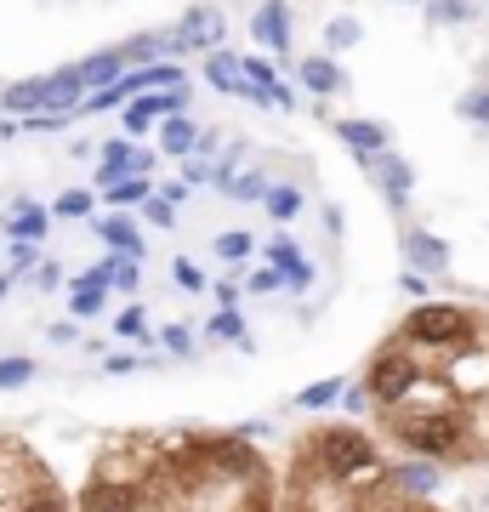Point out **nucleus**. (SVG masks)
<instances>
[{"label":"nucleus","mask_w":489,"mask_h":512,"mask_svg":"<svg viewBox=\"0 0 489 512\" xmlns=\"http://www.w3.org/2000/svg\"><path fill=\"white\" fill-rule=\"evenodd\" d=\"M251 35L268 46V57H285L290 52V6L285 0H262L251 12Z\"/></svg>","instance_id":"9b49d317"},{"label":"nucleus","mask_w":489,"mask_h":512,"mask_svg":"<svg viewBox=\"0 0 489 512\" xmlns=\"http://www.w3.org/2000/svg\"><path fill=\"white\" fill-rule=\"evenodd\" d=\"M35 376H40L35 359H18V353H12V359H0V387H29Z\"/></svg>","instance_id":"72a5a7b5"},{"label":"nucleus","mask_w":489,"mask_h":512,"mask_svg":"<svg viewBox=\"0 0 489 512\" xmlns=\"http://www.w3.org/2000/svg\"><path fill=\"white\" fill-rule=\"evenodd\" d=\"M217 302L222 308H239V285H217Z\"/></svg>","instance_id":"5fc2aeb1"},{"label":"nucleus","mask_w":489,"mask_h":512,"mask_svg":"<svg viewBox=\"0 0 489 512\" xmlns=\"http://www.w3.org/2000/svg\"><path fill=\"white\" fill-rule=\"evenodd\" d=\"M262 205H268V217H273V222H290L296 211H302V188H290V183H268Z\"/></svg>","instance_id":"a878e982"},{"label":"nucleus","mask_w":489,"mask_h":512,"mask_svg":"<svg viewBox=\"0 0 489 512\" xmlns=\"http://www.w3.org/2000/svg\"><path fill=\"white\" fill-rule=\"evenodd\" d=\"M194 143H200V126H194L188 114H171V120H160V148H165V154L188 160V154H194Z\"/></svg>","instance_id":"6ab92c4d"},{"label":"nucleus","mask_w":489,"mask_h":512,"mask_svg":"<svg viewBox=\"0 0 489 512\" xmlns=\"http://www.w3.org/2000/svg\"><path fill=\"white\" fill-rule=\"evenodd\" d=\"M103 268H109V291L137 296V285H143V268H137L131 256H103Z\"/></svg>","instance_id":"bb28decb"},{"label":"nucleus","mask_w":489,"mask_h":512,"mask_svg":"<svg viewBox=\"0 0 489 512\" xmlns=\"http://www.w3.org/2000/svg\"><path fill=\"white\" fill-rule=\"evenodd\" d=\"M308 285H313V268H308V262H302V268H290V274H285V291H308Z\"/></svg>","instance_id":"8fccbe9b"},{"label":"nucleus","mask_w":489,"mask_h":512,"mask_svg":"<svg viewBox=\"0 0 489 512\" xmlns=\"http://www.w3.org/2000/svg\"><path fill=\"white\" fill-rule=\"evenodd\" d=\"M114 52H120V63H126V69H148V63H165V57H160V35H131L126 46H114Z\"/></svg>","instance_id":"5701e85b"},{"label":"nucleus","mask_w":489,"mask_h":512,"mask_svg":"<svg viewBox=\"0 0 489 512\" xmlns=\"http://www.w3.org/2000/svg\"><path fill=\"white\" fill-rule=\"evenodd\" d=\"M296 80H302L308 97H336L347 86V74H342L336 57H302V63H296Z\"/></svg>","instance_id":"4468645a"},{"label":"nucleus","mask_w":489,"mask_h":512,"mask_svg":"<svg viewBox=\"0 0 489 512\" xmlns=\"http://www.w3.org/2000/svg\"><path fill=\"white\" fill-rule=\"evenodd\" d=\"M205 80H211V92L245 97V103H256V109H268V103H273V92H251V86H245V74H239V57L228 52V46L205 52Z\"/></svg>","instance_id":"0eeeda50"},{"label":"nucleus","mask_w":489,"mask_h":512,"mask_svg":"<svg viewBox=\"0 0 489 512\" xmlns=\"http://www.w3.org/2000/svg\"><path fill=\"white\" fill-rule=\"evenodd\" d=\"M336 137H342L353 154H359V165H370L376 154H387V131L376 126V120H359V114H347V120H336Z\"/></svg>","instance_id":"f8f14e48"},{"label":"nucleus","mask_w":489,"mask_h":512,"mask_svg":"<svg viewBox=\"0 0 489 512\" xmlns=\"http://www.w3.org/2000/svg\"><path fill=\"white\" fill-rule=\"evenodd\" d=\"M188 109V86H177V92H148V97H131L126 114H120V126H126V137H143L154 120H171V114Z\"/></svg>","instance_id":"39448f33"},{"label":"nucleus","mask_w":489,"mask_h":512,"mask_svg":"<svg viewBox=\"0 0 489 512\" xmlns=\"http://www.w3.org/2000/svg\"><path fill=\"white\" fill-rule=\"evenodd\" d=\"M131 154H137V148H131V137H109V143L97 148V183L103 188H114V183H126L131 177Z\"/></svg>","instance_id":"f3484780"},{"label":"nucleus","mask_w":489,"mask_h":512,"mask_svg":"<svg viewBox=\"0 0 489 512\" xmlns=\"http://www.w3.org/2000/svg\"><path fill=\"white\" fill-rule=\"evenodd\" d=\"M387 484H393V495H404V501H427V495L438 490V467L433 461H399L393 473H387Z\"/></svg>","instance_id":"ddd939ff"},{"label":"nucleus","mask_w":489,"mask_h":512,"mask_svg":"<svg viewBox=\"0 0 489 512\" xmlns=\"http://www.w3.org/2000/svg\"><path fill=\"white\" fill-rule=\"evenodd\" d=\"M359 35H364V29H359V18H336V23L325 29L330 52H347V46H359Z\"/></svg>","instance_id":"e433bc0d"},{"label":"nucleus","mask_w":489,"mask_h":512,"mask_svg":"<svg viewBox=\"0 0 489 512\" xmlns=\"http://www.w3.org/2000/svg\"><path fill=\"white\" fill-rule=\"evenodd\" d=\"M0 109L18 114V120H29V114L40 109V80H12V86L0 92Z\"/></svg>","instance_id":"412c9836"},{"label":"nucleus","mask_w":489,"mask_h":512,"mask_svg":"<svg viewBox=\"0 0 489 512\" xmlns=\"http://www.w3.org/2000/svg\"><path fill=\"white\" fill-rule=\"evenodd\" d=\"M154 194H160L165 205H182V200H188V183H182V177H177V183H160V188H154Z\"/></svg>","instance_id":"09e8293b"},{"label":"nucleus","mask_w":489,"mask_h":512,"mask_svg":"<svg viewBox=\"0 0 489 512\" xmlns=\"http://www.w3.org/2000/svg\"><path fill=\"white\" fill-rule=\"evenodd\" d=\"M6 262H12V274H35V268H40V245H12Z\"/></svg>","instance_id":"a19ab883"},{"label":"nucleus","mask_w":489,"mask_h":512,"mask_svg":"<svg viewBox=\"0 0 489 512\" xmlns=\"http://www.w3.org/2000/svg\"><path fill=\"white\" fill-rule=\"evenodd\" d=\"M103 370H109V376H131V370H143V359H137V353H109Z\"/></svg>","instance_id":"de8ad7c7"},{"label":"nucleus","mask_w":489,"mask_h":512,"mask_svg":"<svg viewBox=\"0 0 489 512\" xmlns=\"http://www.w3.org/2000/svg\"><path fill=\"white\" fill-rule=\"evenodd\" d=\"M177 35L188 40V52H217L222 35H228V23H222L217 6H188L182 23H177Z\"/></svg>","instance_id":"9d476101"},{"label":"nucleus","mask_w":489,"mask_h":512,"mask_svg":"<svg viewBox=\"0 0 489 512\" xmlns=\"http://www.w3.org/2000/svg\"><path fill=\"white\" fill-rule=\"evenodd\" d=\"M182 183H188V188L211 183V160H194V154H188V160H182Z\"/></svg>","instance_id":"a18cd8bd"},{"label":"nucleus","mask_w":489,"mask_h":512,"mask_svg":"<svg viewBox=\"0 0 489 512\" xmlns=\"http://www.w3.org/2000/svg\"><path fill=\"white\" fill-rule=\"evenodd\" d=\"M285 512H308V507H302V501H290V507H285Z\"/></svg>","instance_id":"4d7b16f0"},{"label":"nucleus","mask_w":489,"mask_h":512,"mask_svg":"<svg viewBox=\"0 0 489 512\" xmlns=\"http://www.w3.org/2000/svg\"><path fill=\"white\" fill-rule=\"evenodd\" d=\"M399 291H404V296H427V279H421V274H410V268H404V274H399Z\"/></svg>","instance_id":"603ef678"},{"label":"nucleus","mask_w":489,"mask_h":512,"mask_svg":"<svg viewBox=\"0 0 489 512\" xmlns=\"http://www.w3.org/2000/svg\"><path fill=\"white\" fill-rule=\"evenodd\" d=\"M364 171L381 183V200L393 205V211H404V205H410V194H416V171H410V165L393 154V148H387V154H376Z\"/></svg>","instance_id":"6e6552de"},{"label":"nucleus","mask_w":489,"mask_h":512,"mask_svg":"<svg viewBox=\"0 0 489 512\" xmlns=\"http://www.w3.org/2000/svg\"><path fill=\"white\" fill-rule=\"evenodd\" d=\"M461 120H472V126L489 131V80H478V86L461 97Z\"/></svg>","instance_id":"473e14b6"},{"label":"nucleus","mask_w":489,"mask_h":512,"mask_svg":"<svg viewBox=\"0 0 489 512\" xmlns=\"http://www.w3.org/2000/svg\"><path fill=\"white\" fill-rule=\"evenodd\" d=\"M381 427L410 450L416 461H450V467H467V461H484V444L472 433L467 410H376Z\"/></svg>","instance_id":"f257e3e1"},{"label":"nucleus","mask_w":489,"mask_h":512,"mask_svg":"<svg viewBox=\"0 0 489 512\" xmlns=\"http://www.w3.org/2000/svg\"><path fill=\"white\" fill-rule=\"evenodd\" d=\"M302 456H308V467L325 484H342V490H376V484H387V467H381L376 444L359 433V421L353 427H319L302 444Z\"/></svg>","instance_id":"f03ea898"},{"label":"nucleus","mask_w":489,"mask_h":512,"mask_svg":"<svg viewBox=\"0 0 489 512\" xmlns=\"http://www.w3.org/2000/svg\"><path fill=\"white\" fill-rule=\"evenodd\" d=\"M160 348L177 353V359H188V353H194V330H188V325H165L160 330Z\"/></svg>","instance_id":"4c0bfd02"},{"label":"nucleus","mask_w":489,"mask_h":512,"mask_svg":"<svg viewBox=\"0 0 489 512\" xmlns=\"http://www.w3.org/2000/svg\"><path fill=\"white\" fill-rule=\"evenodd\" d=\"M46 336H52V342H74V319H57V325L46 330Z\"/></svg>","instance_id":"864d4df0"},{"label":"nucleus","mask_w":489,"mask_h":512,"mask_svg":"<svg viewBox=\"0 0 489 512\" xmlns=\"http://www.w3.org/2000/svg\"><path fill=\"white\" fill-rule=\"evenodd\" d=\"M46 228H52V211L35 205V200H18L12 211H6V234H12V245H40Z\"/></svg>","instance_id":"2eb2a0df"},{"label":"nucleus","mask_w":489,"mask_h":512,"mask_svg":"<svg viewBox=\"0 0 489 512\" xmlns=\"http://www.w3.org/2000/svg\"><path fill=\"white\" fill-rule=\"evenodd\" d=\"M410 376H416V353L404 348V342H387V348L370 359V370H364V393H370L376 410H393V404L404 399Z\"/></svg>","instance_id":"20e7f679"},{"label":"nucleus","mask_w":489,"mask_h":512,"mask_svg":"<svg viewBox=\"0 0 489 512\" xmlns=\"http://www.w3.org/2000/svg\"><path fill=\"white\" fill-rule=\"evenodd\" d=\"M114 330H120L126 342H154V336H148V313L137 308V302H131V308L120 313V319H114Z\"/></svg>","instance_id":"f704fd0d"},{"label":"nucleus","mask_w":489,"mask_h":512,"mask_svg":"<svg viewBox=\"0 0 489 512\" xmlns=\"http://www.w3.org/2000/svg\"><path fill=\"white\" fill-rule=\"evenodd\" d=\"M74 114H52V109H35L29 120H18V131H63Z\"/></svg>","instance_id":"ea45409f"},{"label":"nucleus","mask_w":489,"mask_h":512,"mask_svg":"<svg viewBox=\"0 0 489 512\" xmlns=\"http://www.w3.org/2000/svg\"><path fill=\"white\" fill-rule=\"evenodd\" d=\"M239 74H245V86H251V92H273V86H279L273 57H239Z\"/></svg>","instance_id":"cd10ccee"},{"label":"nucleus","mask_w":489,"mask_h":512,"mask_svg":"<svg viewBox=\"0 0 489 512\" xmlns=\"http://www.w3.org/2000/svg\"><path fill=\"white\" fill-rule=\"evenodd\" d=\"M342 376H325V382H308L302 393H296V410H330V404L342 399Z\"/></svg>","instance_id":"b1692460"},{"label":"nucleus","mask_w":489,"mask_h":512,"mask_svg":"<svg viewBox=\"0 0 489 512\" xmlns=\"http://www.w3.org/2000/svg\"><path fill=\"white\" fill-rule=\"evenodd\" d=\"M80 103H86V80H80V69H52L40 74V109L52 114H80Z\"/></svg>","instance_id":"1a4fd4ad"},{"label":"nucleus","mask_w":489,"mask_h":512,"mask_svg":"<svg viewBox=\"0 0 489 512\" xmlns=\"http://www.w3.org/2000/svg\"><path fill=\"white\" fill-rule=\"evenodd\" d=\"M91 234L103 239L114 256H131V262L143 256V228H137L131 217H97V222H91Z\"/></svg>","instance_id":"dca6fc26"},{"label":"nucleus","mask_w":489,"mask_h":512,"mask_svg":"<svg viewBox=\"0 0 489 512\" xmlns=\"http://www.w3.org/2000/svg\"><path fill=\"white\" fill-rule=\"evenodd\" d=\"M472 330H478V319H472L467 308H455V302H421V308L399 325L393 342H404L416 359H438V353L472 342Z\"/></svg>","instance_id":"7ed1b4c3"},{"label":"nucleus","mask_w":489,"mask_h":512,"mask_svg":"<svg viewBox=\"0 0 489 512\" xmlns=\"http://www.w3.org/2000/svg\"><path fill=\"white\" fill-rule=\"evenodd\" d=\"M0 296H6V274H0Z\"/></svg>","instance_id":"bf43d9fd"},{"label":"nucleus","mask_w":489,"mask_h":512,"mask_svg":"<svg viewBox=\"0 0 489 512\" xmlns=\"http://www.w3.org/2000/svg\"><path fill=\"white\" fill-rule=\"evenodd\" d=\"M103 308H109V291H103V285H86V279H74V291H69L74 319H97Z\"/></svg>","instance_id":"4be33fe9"},{"label":"nucleus","mask_w":489,"mask_h":512,"mask_svg":"<svg viewBox=\"0 0 489 512\" xmlns=\"http://www.w3.org/2000/svg\"><path fill=\"white\" fill-rule=\"evenodd\" d=\"M262 256H268L273 274H290V268H302V251H296V239H285V234L268 239V251H262Z\"/></svg>","instance_id":"7c9ffc66"},{"label":"nucleus","mask_w":489,"mask_h":512,"mask_svg":"<svg viewBox=\"0 0 489 512\" xmlns=\"http://www.w3.org/2000/svg\"><path fill=\"white\" fill-rule=\"evenodd\" d=\"M228 194L234 200H262L268 194V171H239L234 183H228Z\"/></svg>","instance_id":"c9c22d12"},{"label":"nucleus","mask_w":489,"mask_h":512,"mask_svg":"<svg viewBox=\"0 0 489 512\" xmlns=\"http://www.w3.org/2000/svg\"><path fill=\"white\" fill-rule=\"evenodd\" d=\"M217 148H222V137H217V131H200V143H194V160H211Z\"/></svg>","instance_id":"3c124183"},{"label":"nucleus","mask_w":489,"mask_h":512,"mask_svg":"<svg viewBox=\"0 0 489 512\" xmlns=\"http://www.w3.org/2000/svg\"><path fill=\"white\" fill-rule=\"evenodd\" d=\"M74 69H80V80H86V92H109L114 80H120V74H126V63H120V52H91L86 63H74Z\"/></svg>","instance_id":"a211bd4d"},{"label":"nucleus","mask_w":489,"mask_h":512,"mask_svg":"<svg viewBox=\"0 0 489 512\" xmlns=\"http://www.w3.org/2000/svg\"><path fill=\"white\" fill-rule=\"evenodd\" d=\"M205 336H211V342H234V348H251V330H245L239 308H217V313H211V325H205Z\"/></svg>","instance_id":"aec40b11"},{"label":"nucleus","mask_w":489,"mask_h":512,"mask_svg":"<svg viewBox=\"0 0 489 512\" xmlns=\"http://www.w3.org/2000/svg\"><path fill=\"white\" fill-rule=\"evenodd\" d=\"M171 279H177L182 291H205V274H200V268H194V262H182V256H177V262H171Z\"/></svg>","instance_id":"37998d69"},{"label":"nucleus","mask_w":489,"mask_h":512,"mask_svg":"<svg viewBox=\"0 0 489 512\" xmlns=\"http://www.w3.org/2000/svg\"><path fill=\"white\" fill-rule=\"evenodd\" d=\"M421 6H427V18H433L438 29H444V23H467L472 18V0H421Z\"/></svg>","instance_id":"2f4dec72"},{"label":"nucleus","mask_w":489,"mask_h":512,"mask_svg":"<svg viewBox=\"0 0 489 512\" xmlns=\"http://www.w3.org/2000/svg\"><path fill=\"white\" fill-rule=\"evenodd\" d=\"M103 194H109V205H120V211H126V205H143L148 194H154V183H148V177H126V183L103 188Z\"/></svg>","instance_id":"c85d7f7f"},{"label":"nucleus","mask_w":489,"mask_h":512,"mask_svg":"<svg viewBox=\"0 0 489 512\" xmlns=\"http://www.w3.org/2000/svg\"><path fill=\"white\" fill-rule=\"evenodd\" d=\"M29 279H35V291H57V285H63V268H57V262H40Z\"/></svg>","instance_id":"49530a36"},{"label":"nucleus","mask_w":489,"mask_h":512,"mask_svg":"<svg viewBox=\"0 0 489 512\" xmlns=\"http://www.w3.org/2000/svg\"><path fill=\"white\" fill-rule=\"evenodd\" d=\"M251 251H256V239L245 234V228H228V234H217V256H222V262H234V268H239Z\"/></svg>","instance_id":"c756f323"},{"label":"nucleus","mask_w":489,"mask_h":512,"mask_svg":"<svg viewBox=\"0 0 489 512\" xmlns=\"http://www.w3.org/2000/svg\"><path fill=\"white\" fill-rule=\"evenodd\" d=\"M137 211H143V217L154 222V228H177V205H165L160 194H148V200L137 205Z\"/></svg>","instance_id":"58836bf2"},{"label":"nucleus","mask_w":489,"mask_h":512,"mask_svg":"<svg viewBox=\"0 0 489 512\" xmlns=\"http://www.w3.org/2000/svg\"><path fill=\"white\" fill-rule=\"evenodd\" d=\"M393 6H421V0H393Z\"/></svg>","instance_id":"13d9d810"},{"label":"nucleus","mask_w":489,"mask_h":512,"mask_svg":"<svg viewBox=\"0 0 489 512\" xmlns=\"http://www.w3.org/2000/svg\"><path fill=\"white\" fill-rule=\"evenodd\" d=\"M404 268L421 279L450 274V239L427 234V228H404Z\"/></svg>","instance_id":"423d86ee"},{"label":"nucleus","mask_w":489,"mask_h":512,"mask_svg":"<svg viewBox=\"0 0 489 512\" xmlns=\"http://www.w3.org/2000/svg\"><path fill=\"white\" fill-rule=\"evenodd\" d=\"M245 285H251L256 296H268V291H285V274H273V268H256V274L245 279Z\"/></svg>","instance_id":"c03bdc74"},{"label":"nucleus","mask_w":489,"mask_h":512,"mask_svg":"<svg viewBox=\"0 0 489 512\" xmlns=\"http://www.w3.org/2000/svg\"><path fill=\"white\" fill-rule=\"evenodd\" d=\"M91 205H97V194L91 188H63L52 200V217H63V222H86L91 217Z\"/></svg>","instance_id":"393cba45"},{"label":"nucleus","mask_w":489,"mask_h":512,"mask_svg":"<svg viewBox=\"0 0 489 512\" xmlns=\"http://www.w3.org/2000/svg\"><path fill=\"white\" fill-rule=\"evenodd\" d=\"M478 512H489V495H478Z\"/></svg>","instance_id":"6e6d98bb"},{"label":"nucleus","mask_w":489,"mask_h":512,"mask_svg":"<svg viewBox=\"0 0 489 512\" xmlns=\"http://www.w3.org/2000/svg\"><path fill=\"white\" fill-rule=\"evenodd\" d=\"M342 410H347V416H353V421H359V416H370V410H376V404H370V393H364V382H359V387H342Z\"/></svg>","instance_id":"79ce46f5"}]
</instances>
